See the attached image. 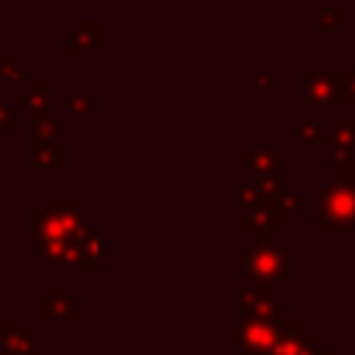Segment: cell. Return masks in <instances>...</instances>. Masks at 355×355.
Listing matches in <instances>:
<instances>
[{
    "mask_svg": "<svg viewBox=\"0 0 355 355\" xmlns=\"http://www.w3.org/2000/svg\"><path fill=\"white\" fill-rule=\"evenodd\" d=\"M275 336H277V322H269L261 316L244 313L239 322L230 324V344L236 349H244L247 355L269 352V347L275 344Z\"/></svg>",
    "mask_w": 355,
    "mask_h": 355,
    "instance_id": "1",
    "label": "cell"
},
{
    "mask_svg": "<svg viewBox=\"0 0 355 355\" xmlns=\"http://www.w3.org/2000/svg\"><path fill=\"white\" fill-rule=\"evenodd\" d=\"M247 272L258 280H277V283L291 280V272L286 266V252L275 247H255L247 258Z\"/></svg>",
    "mask_w": 355,
    "mask_h": 355,
    "instance_id": "2",
    "label": "cell"
},
{
    "mask_svg": "<svg viewBox=\"0 0 355 355\" xmlns=\"http://www.w3.org/2000/svg\"><path fill=\"white\" fill-rule=\"evenodd\" d=\"M0 352L3 355H42L39 338L31 333L25 322H3L0 324Z\"/></svg>",
    "mask_w": 355,
    "mask_h": 355,
    "instance_id": "3",
    "label": "cell"
},
{
    "mask_svg": "<svg viewBox=\"0 0 355 355\" xmlns=\"http://www.w3.org/2000/svg\"><path fill=\"white\" fill-rule=\"evenodd\" d=\"M39 313H42V322L53 324V322H78V305L75 300L67 294V288L58 283L47 297H42V305H39Z\"/></svg>",
    "mask_w": 355,
    "mask_h": 355,
    "instance_id": "4",
    "label": "cell"
},
{
    "mask_svg": "<svg viewBox=\"0 0 355 355\" xmlns=\"http://www.w3.org/2000/svg\"><path fill=\"white\" fill-rule=\"evenodd\" d=\"M230 305L244 311V313H250V316H261V319H269V322H277V316H280L277 297H266L263 288H247L244 294L233 297Z\"/></svg>",
    "mask_w": 355,
    "mask_h": 355,
    "instance_id": "5",
    "label": "cell"
},
{
    "mask_svg": "<svg viewBox=\"0 0 355 355\" xmlns=\"http://www.w3.org/2000/svg\"><path fill=\"white\" fill-rule=\"evenodd\" d=\"M311 338L308 327L305 324H277V336H275V344L269 347L266 355H300L305 341Z\"/></svg>",
    "mask_w": 355,
    "mask_h": 355,
    "instance_id": "6",
    "label": "cell"
},
{
    "mask_svg": "<svg viewBox=\"0 0 355 355\" xmlns=\"http://www.w3.org/2000/svg\"><path fill=\"white\" fill-rule=\"evenodd\" d=\"M11 78H17L14 61H8V58H0V80H11Z\"/></svg>",
    "mask_w": 355,
    "mask_h": 355,
    "instance_id": "7",
    "label": "cell"
},
{
    "mask_svg": "<svg viewBox=\"0 0 355 355\" xmlns=\"http://www.w3.org/2000/svg\"><path fill=\"white\" fill-rule=\"evenodd\" d=\"M319 355H344V349H341V347H336V349H327V352H319Z\"/></svg>",
    "mask_w": 355,
    "mask_h": 355,
    "instance_id": "8",
    "label": "cell"
},
{
    "mask_svg": "<svg viewBox=\"0 0 355 355\" xmlns=\"http://www.w3.org/2000/svg\"><path fill=\"white\" fill-rule=\"evenodd\" d=\"M255 355H266V352H255Z\"/></svg>",
    "mask_w": 355,
    "mask_h": 355,
    "instance_id": "9",
    "label": "cell"
}]
</instances>
